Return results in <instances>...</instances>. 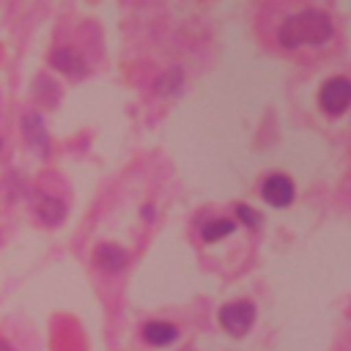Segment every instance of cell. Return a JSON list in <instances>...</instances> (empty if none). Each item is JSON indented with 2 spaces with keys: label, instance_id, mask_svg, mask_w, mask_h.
I'll list each match as a JSON object with an SVG mask.
<instances>
[{
  "label": "cell",
  "instance_id": "cell-8",
  "mask_svg": "<svg viewBox=\"0 0 351 351\" xmlns=\"http://www.w3.org/2000/svg\"><path fill=\"white\" fill-rule=\"evenodd\" d=\"M33 208H36V214H38V219H41L44 225H58V222L66 217V203H63L60 197L49 195V192H36Z\"/></svg>",
  "mask_w": 351,
  "mask_h": 351
},
{
  "label": "cell",
  "instance_id": "cell-10",
  "mask_svg": "<svg viewBox=\"0 0 351 351\" xmlns=\"http://www.w3.org/2000/svg\"><path fill=\"white\" fill-rule=\"evenodd\" d=\"M233 230H236V222H233V219H228V217H217V219H208V222L200 228V239H203L206 244H214V241L230 236Z\"/></svg>",
  "mask_w": 351,
  "mask_h": 351
},
{
  "label": "cell",
  "instance_id": "cell-3",
  "mask_svg": "<svg viewBox=\"0 0 351 351\" xmlns=\"http://www.w3.org/2000/svg\"><path fill=\"white\" fill-rule=\"evenodd\" d=\"M318 104L326 115H343L351 107V80L329 77L318 90Z\"/></svg>",
  "mask_w": 351,
  "mask_h": 351
},
{
  "label": "cell",
  "instance_id": "cell-1",
  "mask_svg": "<svg viewBox=\"0 0 351 351\" xmlns=\"http://www.w3.org/2000/svg\"><path fill=\"white\" fill-rule=\"evenodd\" d=\"M335 36V22L321 8H302L291 16H285L277 27V41L282 49H299V47H321Z\"/></svg>",
  "mask_w": 351,
  "mask_h": 351
},
{
  "label": "cell",
  "instance_id": "cell-4",
  "mask_svg": "<svg viewBox=\"0 0 351 351\" xmlns=\"http://www.w3.org/2000/svg\"><path fill=\"white\" fill-rule=\"evenodd\" d=\"M261 197L274 208H285L293 200V181L285 173H271L261 184Z\"/></svg>",
  "mask_w": 351,
  "mask_h": 351
},
{
  "label": "cell",
  "instance_id": "cell-6",
  "mask_svg": "<svg viewBox=\"0 0 351 351\" xmlns=\"http://www.w3.org/2000/svg\"><path fill=\"white\" fill-rule=\"evenodd\" d=\"M22 132H25V140L30 148L41 151V156L49 154V134H47V126H44V118L38 112H25L22 118Z\"/></svg>",
  "mask_w": 351,
  "mask_h": 351
},
{
  "label": "cell",
  "instance_id": "cell-15",
  "mask_svg": "<svg viewBox=\"0 0 351 351\" xmlns=\"http://www.w3.org/2000/svg\"><path fill=\"white\" fill-rule=\"evenodd\" d=\"M0 151H3V137H0Z\"/></svg>",
  "mask_w": 351,
  "mask_h": 351
},
{
  "label": "cell",
  "instance_id": "cell-13",
  "mask_svg": "<svg viewBox=\"0 0 351 351\" xmlns=\"http://www.w3.org/2000/svg\"><path fill=\"white\" fill-rule=\"evenodd\" d=\"M140 214H143V217H148V219H154V206H143V208H140Z\"/></svg>",
  "mask_w": 351,
  "mask_h": 351
},
{
  "label": "cell",
  "instance_id": "cell-12",
  "mask_svg": "<svg viewBox=\"0 0 351 351\" xmlns=\"http://www.w3.org/2000/svg\"><path fill=\"white\" fill-rule=\"evenodd\" d=\"M236 217H239L244 225H250V228H261V211L252 208V206H247V203H239V206H236Z\"/></svg>",
  "mask_w": 351,
  "mask_h": 351
},
{
  "label": "cell",
  "instance_id": "cell-11",
  "mask_svg": "<svg viewBox=\"0 0 351 351\" xmlns=\"http://www.w3.org/2000/svg\"><path fill=\"white\" fill-rule=\"evenodd\" d=\"M181 85H184V71H181V66H173V69L156 82L159 93H178Z\"/></svg>",
  "mask_w": 351,
  "mask_h": 351
},
{
  "label": "cell",
  "instance_id": "cell-14",
  "mask_svg": "<svg viewBox=\"0 0 351 351\" xmlns=\"http://www.w3.org/2000/svg\"><path fill=\"white\" fill-rule=\"evenodd\" d=\"M0 351H11V346H8V340H0Z\"/></svg>",
  "mask_w": 351,
  "mask_h": 351
},
{
  "label": "cell",
  "instance_id": "cell-7",
  "mask_svg": "<svg viewBox=\"0 0 351 351\" xmlns=\"http://www.w3.org/2000/svg\"><path fill=\"white\" fill-rule=\"evenodd\" d=\"M126 261H129V252L121 250V247L112 244V241H104V244H99V247L93 250V263H96L101 271H107V274L121 271V269L126 266Z\"/></svg>",
  "mask_w": 351,
  "mask_h": 351
},
{
  "label": "cell",
  "instance_id": "cell-2",
  "mask_svg": "<svg viewBox=\"0 0 351 351\" xmlns=\"http://www.w3.org/2000/svg\"><path fill=\"white\" fill-rule=\"evenodd\" d=\"M217 321H219V326H222L228 335H233V337H244L247 329H250L252 321H255V304L247 302V299L228 302V304L219 307Z\"/></svg>",
  "mask_w": 351,
  "mask_h": 351
},
{
  "label": "cell",
  "instance_id": "cell-9",
  "mask_svg": "<svg viewBox=\"0 0 351 351\" xmlns=\"http://www.w3.org/2000/svg\"><path fill=\"white\" fill-rule=\"evenodd\" d=\"M143 340L148 346H170L178 340V326L170 324V321H148L143 324Z\"/></svg>",
  "mask_w": 351,
  "mask_h": 351
},
{
  "label": "cell",
  "instance_id": "cell-5",
  "mask_svg": "<svg viewBox=\"0 0 351 351\" xmlns=\"http://www.w3.org/2000/svg\"><path fill=\"white\" fill-rule=\"evenodd\" d=\"M49 63L58 71H63L66 77H71V80H82L88 74V63H85V58L74 47H55V49H49Z\"/></svg>",
  "mask_w": 351,
  "mask_h": 351
}]
</instances>
